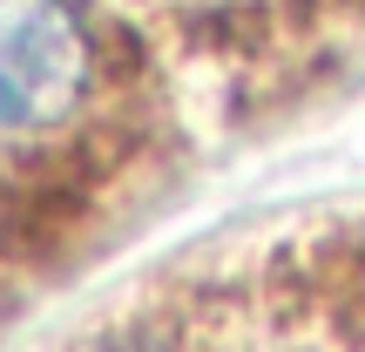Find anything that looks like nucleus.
Masks as SVG:
<instances>
[{
  "mask_svg": "<svg viewBox=\"0 0 365 352\" xmlns=\"http://www.w3.org/2000/svg\"><path fill=\"white\" fill-rule=\"evenodd\" d=\"M88 352H156V346H88Z\"/></svg>",
  "mask_w": 365,
  "mask_h": 352,
  "instance_id": "obj_2",
  "label": "nucleus"
},
{
  "mask_svg": "<svg viewBox=\"0 0 365 352\" xmlns=\"http://www.w3.org/2000/svg\"><path fill=\"white\" fill-rule=\"evenodd\" d=\"M95 41L75 0H0V129H48L88 95Z\"/></svg>",
  "mask_w": 365,
  "mask_h": 352,
  "instance_id": "obj_1",
  "label": "nucleus"
}]
</instances>
